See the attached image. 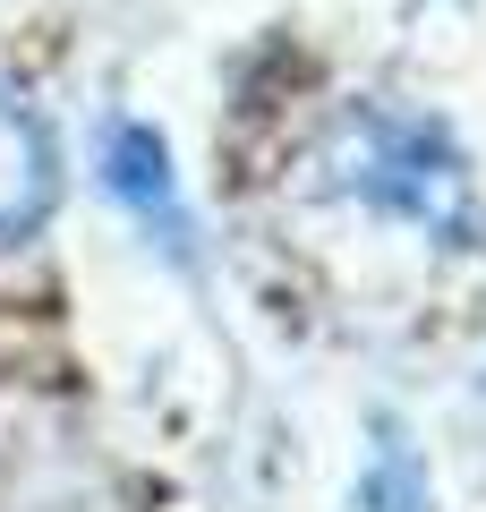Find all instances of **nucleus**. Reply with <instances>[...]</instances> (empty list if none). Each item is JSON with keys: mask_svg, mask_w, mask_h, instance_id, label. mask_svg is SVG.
Segmentation results:
<instances>
[{"mask_svg": "<svg viewBox=\"0 0 486 512\" xmlns=\"http://www.w3.org/2000/svg\"><path fill=\"white\" fill-rule=\"evenodd\" d=\"M60 197V154H52V128L0 86V248L35 239V222L52 214Z\"/></svg>", "mask_w": 486, "mask_h": 512, "instance_id": "nucleus-2", "label": "nucleus"}, {"mask_svg": "<svg viewBox=\"0 0 486 512\" xmlns=\"http://www.w3.org/2000/svg\"><path fill=\"white\" fill-rule=\"evenodd\" d=\"M324 180L342 188V197H359L367 214L418 222L427 239H469V222H478L461 154L427 120H401V111H359V120L333 128Z\"/></svg>", "mask_w": 486, "mask_h": 512, "instance_id": "nucleus-1", "label": "nucleus"}, {"mask_svg": "<svg viewBox=\"0 0 486 512\" xmlns=\"http://www.w3.org/2000/svg\"><path fill=\"white\" fill-rule=\"evenodd\" d=\"M359 512H427V478H418L410 444L384 427L376 461H367V487H359Z\"/></svg>", "mask_w": 486, "mask_h": 512, "instance_id": "nucleus-4", "label": "nucleus"}, {"mask_svg": "<svg viewBox=\"0 0 486 512\" xmlns=\"http://www.w3.org/2000/svg\"><path fill=\"white\" fill-rule=\"evenodd\" d=\"M103 163H111V188H120L128 205H145V214H171V171H162V146L145 137V128H120L103 146Z\"/></svg>", "mask_w": 486, "mask_h": 512, "instance_id": "nucleus-3", "label": "nucleus"}]
</instances>
